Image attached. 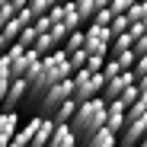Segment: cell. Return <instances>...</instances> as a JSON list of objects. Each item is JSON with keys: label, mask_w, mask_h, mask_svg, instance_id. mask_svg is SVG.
<instances>
[{"label": "cell", "mask_w": 147, "mask_h": 147, "mask_svg": "<svg viewBox=\"0 0 147 147\" xmlns=\"http://www.w3.org/2000/svg\"><path fill=\"white\" fill-rule=\"evenodd\" d=\"M61 80H70V64H67V55L58 48V51L38 58V67H35L32 80H29V99H38L45 90H51Z\"/></svg>", "instance_id": "1"}, {"label": "cell", "mask_w": 147, "mask_h": 147, "mask_svg": "<svg viewBox=\"0 0 147 147\" xmlns=\"http://www.w3.org/2000/svg\"><path fill=\"white\" fill-rule=\"evenodd\" d=\"M102 121H106V99L96 96V99L77 106V112H74V118H70V131L77 134V141H83V138L99 131Z\"/></svg>", "instance_id": "2"}, {"label": "cell", "mask_w": 147, "mask_h": 147, "mask_svg": "<svg viewBox=\"0 0 147 147\" xmlns=\"http://www.w3.org/2000/svg\"><path fill=\"white\" fill-rule=\"evenodd\" d=\"M70 86H74V102H90V99H96V96L102 93V86H106V80H102V74H90V70H77L70 77Z\"/></svg>", "instance_id": "3"}, {"label": "cell", "mask_w": 147, "mask_h": 147, "mask_svg": "<svg viewBox=\"0 0 147 147\" xmlns=\"http://www.w3.org/2000/svg\"><path fill=\"white\" fill-rule=\"evenodd\" d=\"M70 99H74V86H70V80H61V83H55L51 90H45L38 99H35V106H38V115L48 118L58 106H64V102H70Z\"/></svg>", "instance_id": "4"}, {"label": "cell", "mask_w": 147, "mask_h": 147, "mask_svg": "<svg viewBox=\"0 0 147 147\" xmlns=\"http://www.w3.org/2000/svg\"><path fill=\"white\" fill-rule=\"evenodd\" d=\"M109 42H112V35L102 26H86L83 29V51L93 55V58H106L109 55Z\"/></svg>", "instance_id": "5"}, {"label": "cell", "mask_w": 147, "mask_h": 147, "mask_svg": "<svg viewBox=\"0 0 147 147\" xmlns=\"http://www.w3.org/2000/svg\"><path fill=\"white\" fill-rule=\"evenodd\" d=\"M35 67H38V55H32V51H22V58H16L13 64H10V80H32V74H35Z\"/></svg>", "instance_id": "6"}, {"label": "cell", "mask_w": 147, "mask_h": 147, "mask_svg": "<svg viewBox=\"0 0 147 147\" xmlns=\"http://www.w3.org/2000/svg\"><path fill=\"white\" fill-rule=\"evenodd\" d=\"M26 96H29V83L26 80H10V86H7V93H3V112H16L22 102H26Z\"/></svg>", "instance_id": "7"}, {"label": "cell", "mask_w": 147, "mask_h": 147, "mask_svg": "<svg viewBox=\"0 0 147 147\" xmlns=\"http://www.w3.org/2000/svg\"><path fill=\"white\" fill-rule=\"evenodd\" d=\"M128 86H134V74H131V70H121L118 77H112V80H109V83L102 86V99H106V102L118 99V96L125 93Z\"/></svg>", "instance_id": "8"}, {"label": "cell", "mask_w": 147, "mask_h": 147, "mask_svg": "<svg viewBox=\"0 0 147 147\" xmlns=\"http://www.w3.org/2000/svg\"><path fill=\"white\" fill-rule=\"evenodd\" d=\"M102 128L118 138V131L125 128V106H121V102H115V99L106 102V121H102Z\"/></svg>", "instance_id": "9"}, {"label": "cell", "mask_w": 147, "mask_h": 147, "mask_svg": "<svg viewBox=\"0 0 147 147\" xmlns=\"http://www.w3.org/2000/svg\"><path fill=\"white\" fill-rule=\"evenodd\" d=\"M51 134H55V121L38 115V121H35V131H32V144H29V147H48Z\"/></svg>", "instance_id": "10"}, {"label": "cell", "mask_w": 147, "mask_h": 147, "mask_svg": "<svg viewBox=\"0 0 147 147\" xmlns=\"http://www.w3.org/2000/svg\"><path fill=\"white\" fill-rule=\"evenodd\" d=\"M19 128V112H0V147H7Z\"/></svg>", "instance_id": "11"}, {"label": "cell", "mask_w": 147, "mask_h": 147, "mask_svg": "<svg viewBox=\"0 0 147 147\" xmlns=\"http://www.w3.org/2000/svg\"><path fill=\"white\" fill-rule=\"evenodd\" d=\"M102 7H106L102 0H74V10H77V16H80V22H86V26H90V22H93V16L99 13Z\"/></svg>", "instance_id": "12"}, {"label": "cell", "mask_w": 147, "mask_h": 147, "mask_svg": "<svg viewBox=\"0 0 147 147\" xmlns=\"http://www.w3.org/2000/svg\"><path fill=\"white\" fill-rule=\"evenodd\" d=\"M77 134L70 131V125H55V134L48 141V147H77Z\"/></svg>", "instance_id": "13"}, {"label": "cell", "mask_w": 147, "mask_h": 147, "mask_svg": "<svg viewBox=\"0 0 147 147\" xmlns=\"http://www.w3.org/2000/svg\"><path fill=\"white\" fill-rule=\"evenodd\" d=\"M80 147H118V144H115V134H109L106 128H99L96 134L83 138V141H80Z\"/></svg>", "instance_id": "14"}, {"label": "cell", "mask_w": 147, "mask_h": 147, "mask_svg": "<svg viewBox=\"0 0 147 147\" xmlns=\"http://www.w3.org/2000/svg\"><path fill=\"white\" fill-rule=\"evenodd\" d=\"M51 0H26V13H29V19L35 22V19H42V16H48L51 13Z\"/></svg>", "instance_id": "15"}, {"label": "cell", "mask_w": 147, "mask_h": 147, "mask_svg": "<svg viewBox=\"0 0 147 147\" xmlns=\"http://www.w3.org/2000/svg\"><path fill=\"white\" fill-rule=\"evenodd\" d=\"M144 112H147V90H138V99L125 109V121H131V118H138Z\"/></svg>", "instance_id": "16"}, {"label": "cell", "mask_w": 147, "mask_h": 147, "mask_svg": "<svg viewBox=\"0 0 147 147\" xmlns=\"http://www.w3.org/2000/svg\"><path fill=\"white\" fill-rule=\"evenodd\" d=\"M61 51L64 55H74V51H83V29H77V32H70L64 42H61Z\"/></svg>", "instance_id": "17"}, {"label": "cell", "mask_w": 147, "mask_h": 147, "mask_svg": "<svg viewBox=\"0 0 147 147\" xmlns=\"http://www.w3.org/2000/svg\"><path fill=\"white\" fill-rule=\"evenodd\" d=\"M128 26H131L128 16H112V22H109V35H112V38H115V35H125Z\"/></svg>", "instance_id": "18"}, {"label": "cell", "mask_w": 147, "mask_h": 147, "mask_svg": "<svg viewBox=\"0 0 147 147\" xmlns=\"http://www.w3.org/2000/svg\"><path fill=\"white\" fill-rule=\"evenodd\" d=\"M106 10H109V16H128L131 0H112V3H106Z\"/></svg>", "instance_id": "19"}, {"label": "cell", "mask_w": 147, "mask_h": 147, "mask_svg": "<svg viewBox=\"0 0 147 147\" xmlns=\"http://www.w3.org/2000/svg\"><path fill=\"white\" fill-rule=\"evenodd\" d=\"M38 38V32L32 29V26H26V29H22L19 32V38H16V45H22V48H26V51H29V48H32V42Z\"/></svg>", "instance_id": "20"}, {"label": "cell", "mask_w": 147, "mask_h": 147, "mask_svg": "<svg viewBox=\"0 0 147 147\" xmlns=\"http://www.w3.org/2000/svg\"><path fill=\"white\" fill-rule=\"evenodd\" d=\"M112 61H115L121 70H131V67H134V61H138V55H134V51H121V55H115Z\"/></svg>", "instance_id": "21"}, {"label": "cell", "mask_w": 147, "mask_h": 147, "mask_svg": "<svg viewBox=\"0 0 147 147\" xmlns=\"http://www.w3.org/2000/svg\"><path fill=\"white\" fill-rule=\"evenodd\" d=\"M7 86H10V67H7L3 58H0V106H3V93H7Z\"/></svg>", "instance_id": "22"}, {"label": "cell", "mask_w": 147, "mask_h": 147, "mask_svg": "<svg viewBox=\"0 0 147 147\" xmlns=\"http://www.w3.org/2000/svg\"><path fill=\"white\" fill-rule=\"evenodd\" d=\"M118 74H121V67H118V64H115L112 58H106V64H102V80L109 83L112 77H118Z\"/></svg>", "instance_id": "23"}, {"label": "cell", "mask_w": 147, "mask_h": 147, "mask_svg": "<svg viewBox=\"0 0 147 147\" xmlns=\"http://www.w3.org/2000/svg\"><path fill=\"white\" fill-rule=\"evenodd\" d=\"M134 99H138V86H128V90H125V93H121V96H118V99H115V102H121V106H125V109H128V106H131Z\"/></svg>", "instance_id": "24"}, {"label": "cell", "mask_w": 147, "mask_h": 147, "mask_svg": "<svg viewBox=\"0 0 147 147\" xmlns=\"http://www.w3.org/2000/svg\"><path fill=\"white\" fill-rule=\"evenodd\" d=\"M134 86H138V90H147V74H141V77L134 80Z\"/></svg>", "instance_id": "25"}]
</instances>
